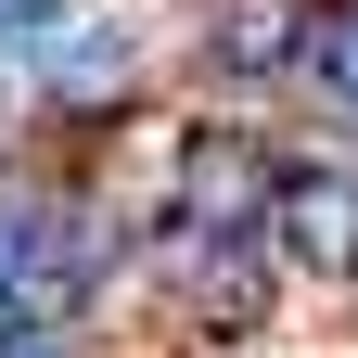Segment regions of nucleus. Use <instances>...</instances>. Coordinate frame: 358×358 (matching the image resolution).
<instances>
[{
  "mask_svg": "<svg viewBox=\"0 0 358 358\" xmlns=\"http://www.w3.org/2000/svg\"><path fill=\"white\" fill-rule=\"evenodd\" d=\"M268 179H282V154H256L243 128H205L179 166V231H268Z\"/></svg>",
  "mask_w": 358,
  "mask_h": 358,
  "instance_id": "7ed1b4c3",
  "label": "nucleus"
},
{
  "mask_svg": "<svg viewBox=\"0 0 358 358\" xmlns=\"http://www.w3.org/2000/svg\"><path fill=\"white\" fill-rule=\"evenodd\" d=\"M294 38H307V26L282 13V0H256V13H231V26H217V52H231V77H268Z\"/></svg>",
  "mask_w": 358,
  "mask_h": 358,
  "instance_id": "39448f33",
  "label": "nucleus"
},
{
  "mask_svg": "<svg viewBox=\"0 0 358 358\" xmlns=\"http://www.w3.org/2000/svg\"><path fill=\"white\" fill-rule=\"evenodd\" d=\"M268 231H192V268H179V307H192V333L205 345H231L268 320Z\"/></svg>",
  "mask_w": 358,
  "mask_h": 358,
  "instance_id": "f03ea898",
  "label": "nucleus"
},
{
  "mask_svg": "<svg viewBox=\"0 0 358 358\" xmlns=\"http://www.w3.org/2000/svg\"><path fill=\"white\" fill-rule=\"evenodd\" d=\"M0 52H52V64H26V77L52 90L64 115H90V103H115V90H128V26H64V38H38V13H13V26H0Z\"/></svg>",
  "mask_w": 358,
  "mask_h": 358,
  "instance_id": "20e7f679",
  "label": "nucleus"
},
{
  "mask_svg": "<svg viewBox=\"0 0 358 358\" xmlns=\"http://www.w3.org/2000/svg\"><path fill=\"white\" fill-rule=\"evenodd\" d=\"M268 256L307 282H358V166H282L268 179Z\"/></svg>",
  "mask_w": 358,
  "mask_h": 358,
  "instance_id": "f257e3e1",
  "label": "nucleus"
},
{
  "mask_svg": "<svg viewBox=\"0 0 358 358\" xmlns=\"http://www.w3.org/2000/svg\"><path fill=\"white\" fill-rule=\"evenodd\" d=\"M345 13H358V0H345Z\"/></svg>",
  "mask_w": 358,
  "mask_h": 358,
  "instance_id": "1a4fd4ad",
  "label": "nucleus"
},
{
  "mask_svg": "<svg viewBox=\"0 0 358 358\" xmlns=\"http://www.w3.org/2000/svg\"><path fill=\"white\" fill-rule=\"evenodd\" d=\"M0 358H77V345H64L52 320H0Z\"/></svg>",
  "mask_w": 358,
  "mask_h": 358,
  "instance_id": "0eeeda50",
  "label": "nucleus"
},
{
  "mask_svg": "<svg viewBox=\"0 0 358 358\" xmlns=\"http://www.w3.org/2000/svg\"><path fill=\"white\" fill-rule=\"evenodd\" d=\"M294 64H307V77H320V90H333V103H358V13H320V26H307V38H294Z\"/></svg>",
  "mask_w": 358,
  "mask_h": 358,
  "instance_id": "423d86ee",
  "label": "nucleus"
},
{
  "mask_svg": "<svg viewBox=\"0 0 358 358\" xmlns=\"http://www.w3.org/2000/svg\"><path fill=\"white\" fill-rule=\"evenodd\" d=\"M13 13H52V0H0V26H13Z\"/></svg>",
  "mask_w": 358,
  "mask_h": 358,
  "instance_id": "6e6552de",
  "label": "nucleus"
}]
</instances>
